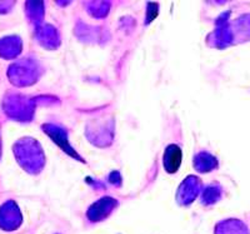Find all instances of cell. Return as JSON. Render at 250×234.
<instances>
[{
    "label": "cell",
    "instance_id": "obj_1",
    "mask_svg": "<svg viewBox=\"0 0 250 234\" xmlns=\"http://www.w3.org/2000/svg\"><path fill=\"white\" fill-rule=\"evenodd\" d=\"M183 160V151L180 147L175 146V144H170L167 147L163 155V164H164V169L168 171L169 174H173L179 170L180 164Z\"/></svg>",
    "mask_w": 250,
    "mask_h": 234
}]
</instances>
